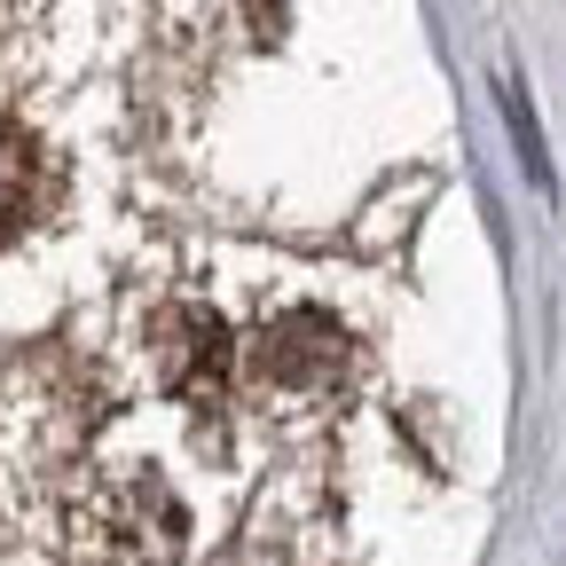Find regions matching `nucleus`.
Returning a JSON list of instances; mask_svg holds the SVG:
<instances>
[{"instance_id":"f03ea898","label":"nucleus","mask_w":566,"mask_h":566,"mask_svg":"<svg viewBox=\"0 0 566 566\" xmlns=\"http://www.w3.org/2000/svg\"><path fill=\"white\" fill-rule=\"evenodd\" d=\"M504 111H512V142H520V158H527V181L551 189V158H543V134H535V111L520 103V87H504Z\"/></svg>"},{"instance_id":"f257e3e1","label":"nucleus","mask_w":566,"mask_h":566,"mask_svg":"<svg viewBox=\"0 0 566 566\" xmlns=\"http://www.w3.org/2000/svg\"><path fill=\"white\" fill-rule=\"evenodd\" d=\"M24 189H32V158L17 150V142H0V237L24 221Z\"/></svg>"}]
</instances>
